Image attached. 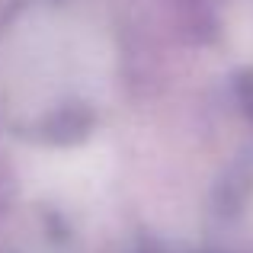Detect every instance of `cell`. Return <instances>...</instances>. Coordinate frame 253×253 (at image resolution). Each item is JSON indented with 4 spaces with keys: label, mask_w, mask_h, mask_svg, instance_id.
Masks as SVG:
<instances>
[{
    "label": "cell",
    "mask_w": 253,
    "mask_h": 253,
    "mask_svg": "<svg viewBox=\"0 0 253 253\" xmlns=\"http://www.w3.org/2000/svg\"><path fill=\"white\" fill-rule=\"evenodd\" d=\"M237 96H241V103H244V112L253 119V74L241 77V84H237Z\"/></svg>",
    "instance_id": "6da1fadb"
}]
</instances>
